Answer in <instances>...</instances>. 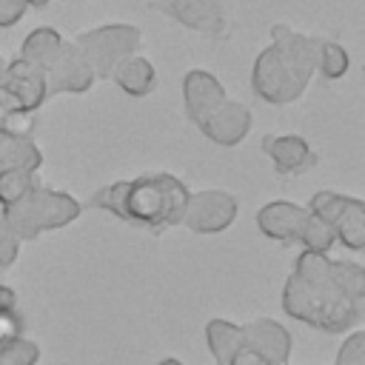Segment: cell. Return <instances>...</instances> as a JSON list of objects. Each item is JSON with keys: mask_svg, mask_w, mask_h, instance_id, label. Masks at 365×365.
<instances>
[{"mask_svg": "<svg viewBox=\"0 0 365 365\" xmlns=\"http://www.w3.org/2000/svg\"><path fill=\"white\" fill-rule=\"evenodd\" d=\"M43 151L31 137H0V168H23L37 174Z\"/></svg>", "mask_w": 365, "mask_h": 365, "instance_id": "19", "label": "cell"}, {"mask_svg": "<svg viewBox=\"0 0 365 365\" xmlns=\"http://www.w3.org/2000/svg\"><path fill=\"white\" fill-rule=\"evenodd\" d=\"M228 365H271V362H268V359H262V356H259L257 351H251L248 345H242V348L231 356V362H228Z\"/></svg>", "mask_w": 365, "mask_h": 365, "instance_id": "29", "label": "cell"}, {"mask_svg": "<svg viewBox=\"0 0 365 365\" xmlns=\"http://www.w3.org/2000/svg\"><path fill=\"white\" fill-rule=\"evenodd\" d=\"M225 88L222 83L205 71V68H191L182 77V106L191 123H202L214 108H220L225 103Z\"/></svg>", "mask_w": 365, "mask_h": 365, "instance_id": "12", "label": "cell"}, {"mask_svg": "<svg viewBox=\"0 0 365 365\" xmlns=\"http://www.w3.org/2000/svg\"><path fill=\"white\" fill-rule=\"evenodd\" d=\"M242 339L251 351H257L262 359H268L271 365H288L291 359V331L268 317L251 319L242 325Z\"/></svg>", "mask_w": 365, "mask_h": 365, "instance_id": "13", "label": "cell"}, {"mask_svg": "<svg viewBox=\"0 0 365 365\" xmlns=\"http://www.w3.org/2000/svg\"><path fill=\"white\" fill-rule=\"evenodd\" d=\"M6 91L20 103L23 111H37L46 97H48V86H46V74L29 63H23L20 57H14L11 63H6V77H3Z\"/></svg>", "mask_w": 365, "mask_h": 365, "instance_id": "14", "label": "cell"}, {"mask_svg": "<svg viewBox=\"0 0 365 365\" xmlns=\"http://www.w3.org/2000/svg\"><path fill=\"white\" fill-rule=\"evenodd\" d=\"M205 342H208V351L214 356L217 365H228L231 356L245 345L242 339V325L231 322V319H208L205 325Z\"/></svg>", "mask_w": 365, "mask_h": 365, "instance_id": "17", "label": "cell"}, {"mask_svg": "<svg viewBox=\"0 0 365 365\" xmlns=\"http://www.w3.org/2000/svg\"><path fill=\"white\" fill-rule=\"evenodd\" d=\"M319 37L294 31L285 23L271 26V46H265L251 66V88L271 106L299 100L317 71Z\"/></svg>", "mask_w": 365, "mask_h": 365, "instance_id": "3", "label": "cell"}, {"mask_svg": "<svg viewBox=\"0 0 365 365\" xmlns=\"http://www.w3.org/2000/svg\"><path fill=\"white\" fill-rule=\"evenodd\" d=\"M6 63H9V60L0 54V83H3V77H6Z\"/></svg>", "mask_w": 365, "mask_h": 365, "instance_id": "32", "label": "cell"}, {"mask_svg": "<svg viewBox=\"0 0 365 365\" xmlns=\"http://www.w3.org/2000/svg\"><path fill=\"white\" fill-rule=\"evenodd\" d=\"M140 29L131 23H106L88 31L77 34V46L83 48V54L88 57L94 77H111V71L117 68V63H123L125 57L137 54L140 46Z\"/></svg>", "mask_w": 365, "mask_h": 365, "instance_id": "5", "label": "cell"}, {"mask_svg": "<svg viewBox=\"0 0 365 365\" xmlns=\"http://www.w3.org/2000/svg\"><path fill=\"white\" fill-rule=\"evenodd\" d=\"M23 336V317L17 311V297L9 285L0 282V345Z\"/></svg>", "mask_w": 365, "mask_h": 365, "instance_id": "23", "label": "cell"}, {"mask_svg": "<svg viewBox=\"0 0 365 365\" xmlns=\"http://www.w3.org/2000/svg\"><path fill=\"white\" fill-rule=\"evenodd\" d=\"M37 362H40V345L34 339L17 336L0 345V365H37Z\"/></svg>", "mask_w": 365, "mask_h": 365, "instance_id": "25", "label": "cell"}, {"mask_svg": "<svg viewBox=\"0 0 365 365\" xmlns=\"http://www.w3.org/2000/svg\"><path fill=\"white\" fill-rule=\"evenodd\" d=\"M26 0H0V29H11L26 14Z\"/></svg>", "mask_w": 365, "mask_h": 365, "instance_id": "28", "label": "cell"}, {"mask_svg": "<svg viewBox=\"0 0 365 365\" xmlns=\"http://www.w3.org/2000/svg\"><path fill=\"white\" fill-rule=\"evenodd\" d=\"M311 211L291 200H271L257 211V228L277 242H299Z\"/></svg>", "mask_w": 365, "mask_h": 365, "instance_id": "10", "label": "cell"}, {"mask_svg": "<svg viewBox=\"0 0 365 365\" xmlns=\"http://www.w3.org/2000/svg\"><path fill=\"white\" fill-rule=\"evenodd\" d=\"M20 237L14 234V228L6 222V217L0 214V271L3 268H11L17 262V254H20Z\"/></svg>", "mask_w": 365, "mask_h": 365, "instance_id": "26", "label": "cell"}, {"mask_svg": "<svg viewBox=\"0 0 365 365\" xmlns=\"http://www.w3.org/2000/svg\"><path fill=\"white\" fill-rule=\"evenodd\" d=\"M282 308L317 331L345 334L365 314V268L302 248L282 285Z\"/></svg>", "mask_w": 365, "mask_h": 365, "instance_id": "1", "label": "cell"}, {"mask_svg": "<svg viewBox=\"0 0 365 365\" xmlns=\"http://www.w3.org/2000/svg\"><path fill=\"white\" fill-rule=\"evenodd\" d=\"M348 68H351L348 51L334 40H319V46H317V71L325 80H339V77L348 74Z\"/></svg>", "mask_w": 365, "mask_h": 365, "instance_id": "21", "label": "cell"}, {"mask_svg": "<svg viewBox=\"0 0 365 365\" xmlns=\"http://www.w3.org/2000/svg\"><path fill=\"white\" fill-rule=\"evenodd\" d=\"M157 365H182V362H180V359H174V356H165V359H160Z\"/></svg>", "mask_w": 365, "mask_h": 365, "instance_id": "30", "label": "cell"}, {"mask_svg": "<svg viewBox=\"0 0 365 365\" xmlns=\"http://www.w3.org/2000/svg\"><path fill=\"white\" fill-rule=\"evenodd\" d=\"M188 188L168 171L140 174L134 180H114L88 197L91 208H103L123 222L163 234L182 222L188 205Z\"/></svg>", "mask_w": 365, "mask_h": 365, "instance_id": "2", "label": "cell"}, {"mask_svg": "<svg viewBox=\"0 0 365 365\" xmlns=\"http://www.w3.org/2000/svg\"><path fill=\"white\" fill-rule=\"evenodd\" d=\"M336 242V237H334V228L325 222V220H319V217H308V222H305V228H302V234H299V248H305V251H319V254H328L331 251V245Z\"/></svg>", "mask_w": 365, "mask_h": 365, "instance_id": "24", "label": "cell"}, {"mask_svg": "<svg viewBox=\"0 0 365 365\" xmlns=\"http://www.w3.org/2000/svg\"><path fill=\"white\" fill-rule=\"evenodd\" d=\"M60 46H63L60 31H54V29H48V26H40V29H34V31L26 34V40L20 43V54H17V57H20L23 63H29V66L46 71L48 63L54 60V54L60 51Z\"/></svg>", "mask_w": 365, "mask_h": 365, "instance_id": "18", "label": "cell"}, {"mask_svg": "<svg viewBox=\"0 0 365 365\" xmlns=\"http://www.w3.org/2000/svg\"><path fill=\"white\" fill-rule=\"evenodd\" d=\"M334 365H365V331H354L342 342Z\"/></svg>", "mask_w": 365, "mask_h": 365, "instance_id": "27", "label": "cell"}, {"mask_svg": "<svg viewBox=\"0 0 365 365\" xmlns=\"http://www.w3.org/2000/svg\"><path fill=\"white\" fill-rule=\"evenodd\" d=\"M151 9L208 37H222L228 31V11L222 0H151Z\"/></svg>", "mask_w": 365, "mask_h": 365, "instance_id": "7", "label": "cell"}, {"mask_svg": "<svg viewBox=\"0 0 365 365\" xmlns=\"http://www.w3.org/2000/svg\"><path fill=\"white\" fill-rule=\"evenodd\" d=\"M43 74H46L48 97L51 94H86L97 80L83 48L77 43H66V40Z\"/></svg>", "mask_w": 365, "mask_h": 365, "instance_id": "8", "label": "cell"}, {"mask_svg": "<svg viewBox=\"0 0 365 365\" xmlns=\"http://www.w3.org/2000/svg\"><path fill=\"white\" fill-rule=\"evenodd\" d=\"M34 114L23 111L20 103L0 83V137H31Z\"/></svg>", "mask_w": 365, "mask_h": 365, "instance_id": "20", "label": "cell"}, {"mask_svg": "<svg viewBox=\"0 0 365 365\" xmlns=\"http://www.w3.org/2000/svg\"><path fill=\"white\" fill-rule=\"evenodd\" d=\"M80 211H83L80 200H74L66 191L46 188L43 182H37L17 202L0 208V214L14 228V234L20 237V242L37 240L43 231H54V228H63V225L74 222L80 217Z\"/></svg>", "mask_w": 365, "mask_h": 365, "instance_id": "4", "label": "cell"}, {"mask_svg": "<svg viewBox=\"0 0 365 365\" xmlns=\"http://www.w3.org/2000/svg\"><path fill=\"white\" fill-rule=\"evenodd\" d=\"M336 242H342L348 251H362L365 248V202L356 197H345L342 208L331 220Z\"/></svg>", "mask_w": 365, "mask_h": 365, "instance_id": "16", "label": "cell"}, {"mask_svg": "<svg viewBox=\"0 0 365 365\" xmlns=\"http://www.w3.org/2000/svg\"><path fill=\"white\" fill-rule=\"evenodd\" d=\"M108 80H114L128 97H145L157 86V68L151 66V60H145L140 54H131L123 63H117V68L111 71Z\"/></svg>", "mask_w": 365, "mask_h": 365, "instance_id": "15", "label": "cell"}, {"mask_svg": "<svg viewBox=\"0 0 365 365\" xmlns=\"http://www.w3.org/2000/svg\"><path fill=\"white\" fill-rule=\"evenodd\" d=\"M237 197L222 188H205L188 194V205L182 214V228L194 234H220L237 220Z\"/></svg>", "mask_w": 365, "mask_h": 365, "instance_id": "6", "label": "cell"}, {"mask_svg": "<svg viewBox=\"0 0 365 365\" xmlns=\"http://www.w3.org/2000/svg\"><path fill=\"white\" fill-rule=\"evenodd\" d=\"M51 0H26V6H34V9H40V6H48Z\"/></svg>", "mask_w": 365, "mask_h": 365, "instance_id": "31", "label": "cell"}, {"mask_svg": "<svg viewBox=\"0 0 365 365\" xmlns=\"http://www.w3.org/2000/svg\"><path fill=\"white\" fill-rule=\"evenodd\" d=\"M197 125H200V131H202L211 143H217V145H240V143L248 137L251 125H254V114H251L248 106L234 103V100H225L220 108H214V111H211L202 123H197Z\"/></svg>", "mask_w": 365, "mask_h": 365, "instance_id": "11", "label": "cell"}, {"mask_svg": "<svg viewBox=\"0 0 365 365\" xmlns=\"http://www.w3.org/2000/svg\"><path fill=\"white\" fill-rule=\"evenodd\" d=\"M37 174L23 171V168H0V208L17 202L37 185Z\"/></svg>", "mask_w": 365, "mask_h": 365, "instance_id": "22", "label": "cell"}, {"mask_svg": "<svg viewBox=\"0 0 365 365\" xmlns=\"http://www.w3.org/2000/svg\"><path fill=\"white\" fill-rule=\"evenodd\" d=\"M262 151L271 157L277 174H285V177L305 174L319 163V154L299 134H265Z\"/></svg>", "mask_w": 365, "mask_h": 365, "instance_id": "9", "label": "cell"}]
</instances>
